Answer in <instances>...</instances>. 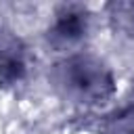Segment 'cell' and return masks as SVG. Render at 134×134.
Wrapping results in <instances>:
<instances>
[{"mask_svg": "<svg viewBox=\"0 0 134 134\" xmlns=\"http://www.w3.org/2000/svg\"><path fill=\"white\" fill-rule=\"evenodd\" d=\"M115 19L119 21V25L134 36V2H126V4H115Z\"/></svg>", "mask_w": 134, "mask_h": 134, "instance_id": "5", "label": "cell"}, {"mask_svg": "<svg viewBox=\"0 0 134 134\" xmlns=\"http://www.w3.org/2000/svg\"><path fill=\"white\" fill-rule=\"evenodd\" d=\"M88 10L77 4L61 6L54 15V23L48 29V38L57 46H69L80 42L88 31Z\"/></svg>", "mask_w": 134, "mask_h": 134, "instance_id": "2", "label": "cell"}, {"mask_svg": "<svg viewBox=\"0 0 134 134\" xmlns=\"http://www.w3.org/2000/svg\"><path fill=\"white\" fill-rule=\"evenodd\" d=\"M100 134H134V105L105 115L98 124Z\"/></svg>", "mask_w": 134, "mask_h": 134, "instance_id": "4", "label": "cell"}, {"mask_svg": "<svg viewBox=\"0 0 134 134\" xmlns=\"http://www.w3.org/2000/svg\"><path fill=\"white\" fill-rule=\"evenodd\" d=\"M54 88L80 105H100L115 94V77L107 63L92 54H73L50 71Z\"/></svg>", "mask_w": 134, "mask_h": 134, "instance_id": "1", "label": "cell"}, {"mask_svg": "<svg viewBox=\"0 0 134 134\" xmlns=\"http://www.w3.org/2000/svg\"><path fill=\"white\" fill-rule=\"evenodd\" d=\"M25 73L27 61L21 40L0 25V86H15L25 77Z\"/></svg>", "mask_w": 134, "mask_h": 134, "instance_id": "3", "label": "cell"}]
</instances>
